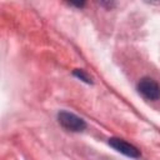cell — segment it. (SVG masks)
I'll use <instances>...</instances> for the list:
<instances>
[{
    "label": "cell",
    "instance_id": "cell-1",
    "mask_svg": "<svg viewBox=\"0 0 160 160\" xmlns=\"http://www.w3.org/2000/svg\"><path fill=\"white\" fill-rule=\"evenodd\" d=\"M58 120L62 128L70 131H82L86 128V122L81 118H79L78 115L72 112L65 111V110L58 114Z\"/></svg>",
    "mask_w": 160,
    "mask_h": 160
},
{
    "label": "cell",
    "instance_id": "cell-2",
    "mask_svg": "<svg viewBox=\"0 0 160 160\" xmlns=\"http://www.w3.org/2000/svg\"><path fill=\"white\" fill-rule=\"evenodd\" d=\"M139 92L148 100H158L160 99V86L151 78H142L138 84Z\"/></svg>",
    "mask_w": 160,
    "mask_h": 160
},
{
    "label": "cell",
    "instance_id": "cell-3",
    "mask_svg": "<svg viewBox=\"0 0 160 160\" xmlns=\"http://www.w3.org/2000/svg\"><path fill=\"white\" fill-rule=\"evenodd\" d=\"M109 145L112 146L116 151L126 155V156H130V158H139L140 156V151L138 148H135L134 145L124 141L122 139H118V138H111L109 139Z\"/></svg>",
    "mask_w": 160,
    "mask_h": 160
},
{
    "label": "cell",
    "instance_id": "cell-4",
    "mask_svg": "<svg viewBox=\"0 0 160 160\" xmlns=\"http://www.w3.org/2000/svg\"><path fill=\"white\" fill-rule=\"evenodd\" d=\"M75 76H78L80 80H82V81H85V82H88V84H92V80H91V78L82 70V69H75L74 70V72H72Z\"/></svg>",
    "mask_w": 160,
    "mask_h": 160
},
{
    "label": "cell",
    "instance_id": "cell-5",
    "mask_svg": "<svg viewBox=\"0 0 160 160\" xmlns=\"http://www.w3.org/2000/svg\"><path fill=\"white\" fill-rule=\"evenodd\" d=\"M70 5H74V6L81 8V6H84V2H70Z\"/></svg>",
    "mask_w": 160,
    "mask_h": 160
}]
</instances>
